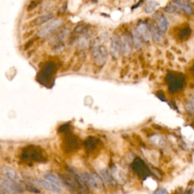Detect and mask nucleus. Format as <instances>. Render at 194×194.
<instances>
[{"instance_id": "1", "label": "nucleus", "mask_w": 194, "mask_h": 194, "mask_svg": "<svg viewBox=\"0 0 194 194\" xmlns=\"http://www.w3.org/2000/svg\"><path fill=\"white\" fill-rule=\"evenodd\" d=\"M92 52H93L95 63L98 66H103L106 63L108 58V51L106 46L100 45L98 40H96L93 43Z\"/></svg>"}, {"instance_id": "2", "label": "nucleus", "mask_w": 194, "mask_h": 194, "mask_svg": "<svg viewBox=\"0 0 194 194\" xmlns=\"http://www.w3.org/2000/svg\"><path fill=\"white\" fill-rule=\"evenodd\" d=\"M62 23H63V21L60 18L52 19L47 23H46L43 25V27L38 31V36L44 37V36L54 33L55 30H58L62 25Z\"/></svg>"}, {"instance_id": "3", "label": "nucleus", "mask_w": 194, "mask_h": 194, "mask_svg": "<svg viewBox=\"0 0 194 194\" xmlns=\"http://www.w3.org/2000/svg\"><path fill=\"white\" fill-rule=\"evenodd\" d=\"M83 181L87 183L90 187L92 189H100L103 187V180H101L100 177L97 175L96 174H90V173H84L81 176Z\"/></svg>"}, {"instance_id": "4", "label": "nucleus", "mask_w": 194, "mask_h": 194, "mask_svg": "<svg viewBox=\"0 0 194 194\" xmlns=\"http://www.w3.org/2000/svg\"><path fill=\"white\" fill-rule=\"evenodd\" d=\"M16 183L9 179L0 178V186L8 193H19L21 190Z\"/></svg>"}, {"instance_id": "5", "label": "nucleus", "mask_w": 194, "mask_h": 194, "mask_svg": "<svg viewBox=\"0 0 194 194\" xmlns=\"http://www.w3.org/2000/svg\"><path fill=\"white\" fill-rule=\"evenodd\" d=\"M110 53L112 56L115 59H119L120 57L122 52V45H121L120 37L115 35L112 36V41H111L110 46Z\"/></svg>"}, {"instance_id": "6", "label": "nucleus", "mask_w": 194, "mask_h": 194, "mask_svg": "<svg viewBox=\"0 0 194 194\" xmlns=\"http://www.w3.org/2000/svg\"><path fill=\"white\" fill-rule=\"evenodd\" d=\"M36 183L40 186L43 187V189H46L50 192H55V193H59L62 192V188L61 186H58L55 183H52L50 180L47 179H40V180H36Z\"/></svg>"}, {"instance_id": "7", "label": "nucleus", "mask_w": 194, "mask_h": 194, "mask_svg": "<svg viewBox=\"0 0 194 194\" xmlns=\"http://www.w3.org/2000/svg\"><path fill=\"white\" fill-rule=\"evenodd\" d=\"M121 45H122V52L125 56H128L132 51L133 42L131 38L128 35L123 34L120 37Z\"/></svg>"}, {"instance_id": "8", "label": "nucleus", "mask_w": 194, "mask_h": 194, "mask_svg": "<svg viewBox=\"0 0 194 194\" xmlns=\"http://www.w3.org/2000/svg\"><path fill=\"white\" fill-rule=\"evenodd\" d=\"M2 172L7 178L12 180L13 182L16 183L17 184H20V183H21L20 177H19L18 174L16 173V171L14 170V169L8 167H4L2 168Z\"/></svg>"}, {"instance_id": "9", "label": "nucleus", "mask_w": 194, "mask_h": 194, "mask_svg": "<svg viewBox=\"0 0 194 194\" xmlns=\"http://www.w3.org/2000/svg\"><path fill=\"white\" fill-rule=\"evenodd\" d=\"M136 30L138 32V33L140 35L141 37L143 39L144 41L148 42L149 40L151 34H150V31L149 30V27L146 24H145L143 22L140 23L137 25V27Z\"/></svg>"}, {"instance_id": "10", "label": "nucleus", "mask_w": 194, "mask_h": 194, "mask_svg": "<svg viewBox=\"0 0 194 194\" xmlns=\"http://www.w3.org/2000/svg\"><path fill=\"white\" fill-rule=\"evenodd\" d=\"M172 4L175 6L177 10H183L187 14H191L192 13V11H193L192 7L189 4L186 3V2H184L183 0H174L172 2Z\"/></svg>"}, {"instance_id": "11", "label": "nucleus", "mask_w": 194, "mask_h": 194, "mask_svg": "<svg viewBox=\"0 0 194 194\" xmlns=\"http://www.w3.org/2000/svg\"><path fill=\"white\" fill-rule=\"evenodd\" d=\"M54 17V14L52 13H46V14L40 15L39 17H36L33 21L32 24L33 26H39V25H43L45 24L46 23H47L48 21H49L50 20H52Z\"/></svg>"}, {"instance_id": "12", "label": "nucleus", "mask_w": 194, "mask_h": 194, "mask_svg": "<svg viewBox=\"0 0 194 194\" xmlns=\"http://www.w3.org/2000/svg\"><path fill=\"white\" fill-rule=\"evenodd\" d=\"M132 42L133 45L137 50H140V49H142L143 44L142 41H141V36L137 31V30H132Z\"/></svg>"}, {"instance_id": "13", "label": "nucleus", "mask_w": 194, "mask_h": 194, "mask_svg": "<svg viewBox=\"0 0 194 194\" xmlns=\"http://www.w3.org/2000/svg\"><path fill=\"white\" fill-rule=\"evenodd\" d=\"M160 30H158L156 26L152 25L151 27V30H150V34H151L152 38L155 42L156 43H160L162 40V36L161 33H160Z\"/></svg>"}, {"instance_id": "14", "label": "nucleus", "mask_w": 194, "mask_h": 194, "mask_svg": "<svg viewBox=\"0 0 194 194\" xmlns=\"http://www.w3.org/2000/svg\"><path fill=\"white\" fill-rule=\"evenodd\" d=\"M159 30L161 31V33H165L168 27V22L165 17L164 16H160L158 20Z\"/></svg>"}, {"instance_id": "15", "label": "nucleus", "mask_w": 194, "mask_h": 194, "mask_svg": "<svg viewBox=\"0 0 194 194\" xmlns=\"http://www.w3.org/2000/svg\"><path fill=\"white\" fill-rule=\"evenodd\" d=\"M158 2H156V0H148L146 2L145 11L146 13H148V14L152 13L156 8V7L158 6Z\"/></svg>"}, {"instance_id": "16", "label": "nucleus", "mask_w": 194, "mask_h": 194, "mask_svg": "<svg viewBox=\"0 0 194 194\" xmlns=\"http://www.w3.org/2000/svg\"><path fill=\"white\" fill-rule=\"evenodd\" d=\"M150 141L152 144L157 146H163L165 145V141L163 138L159 135H153L150 138Z\"/></svg>"}, {"instance_id": "17", "label": "nucleus", "mask_w": 194, "mask_h": 194, "mask_svg": "<svg viewBox=\"0 0 194 194\" xmlns=\"http://www.w3.org/2000/svg\"><path fill=\"white\" fill-rule=\"evenodd\" d=\"M45 178L47 179V180H50V181H52V183H55V184H57L58 186H61V182L60 180H59V178L56 177L55 175H54V174H45Z\"/></svg>"}, {"instance_id": "18", "label": "nucleus", "mask_w": 194, "mask_h": 194, "mask_svg": "<svg viewBox=\"0 0 194 194\" xmlns=\"http://www.w3.org/2000/svg\"><path fill=\"white\" fill-rule=\"evenodd\" d=\"M185 109H186L187 112L194 114V96L187 102V103L185 106Z\"/></svg>"}, {"instance_id": "19", "label": "nucleus", "mask_w": 194, "mask_h": 194, "mask_svg": "<svg viewBox=\"0 0 194 194\" xmlns=\"http://www.w3.org/2000/svg\"><path fill=\"white\" fill-rule=\"evenodd\" d=\"M77 43H78V46H79V47L81 48V49H84V48L87 47V46L89 45L88 41H87V39L84 37L79 39V40L77 41Z\"/></svg>"}, {"instance_id": "20", "label": "nucleus", "mask_w": 194, "mask_h": 194, "mask_svg": "<svg viewBox=\"0 0 194 194\" xmlns=\"http://www.w3.org/2000/svg\"><path fill=\"white\" fill-rule=\"evenodd\" d=\"M40 2H41V0H33L30 2V3L28 5V11H31L33 10V8H36V6H38L39 4H40Z\"/></svg>"}, {"instance_id": "21", "label": "nucleus", "mask_w": 194, "mask_h": 194, "mask_svg": "<svg viewBox=\"0 0 194 194\" xmlns=\"http://www.w3.org/2000/svg\"><path fill=\"white\" fill-rule=\"evenodd\" d=\"M154 193L157 194H164V193H168V191L166 190L164 188H159V189H157L155 191Z\"/></svg>"}, {"instance_id": "22", "label": "nucleus", "mask_w": 194, "mask_h": 194, "mask_svg": "<svg viewBox=\"0 0 194 194\" xmlns=\"http://www.w3.org/2000/svg\"><path fill=\"white\" fill-rule=\"evenodd\" d=\"M167 2H168V0H160L159 1V3L162 6H164V5H165Z\"/></svg>"}]
</instances>
